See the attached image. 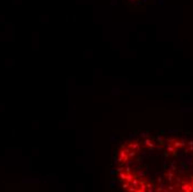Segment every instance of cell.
Listing matches in <instances>:
<instances>
[{"label":"cell","instance_id":"obj_1","mask_svg":"<svg viewBox=\"0 0 193 192\" xmlns=\"http://www.w3.org/2000/svg\"><path fill=\"white\" fill-rule=\"evenodd\" d=\"M118 174L123 188L130 191H193V141L134 139L120 149Z\"/></svg>","mask_w":193,"mask_h":192}]
</instances>
